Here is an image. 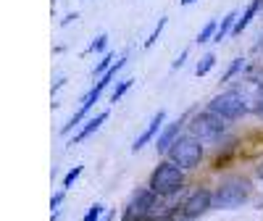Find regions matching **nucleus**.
<instances>
[{"instance_id": "f257e3e1", "label": "nucleus", "mask_w": 263, "mask_h": 221, "mask_svg": "<svg viewBox=\"0 0 263 221\" xmlns=\"http://www.w3.org/2000/svg\"><path fill=\"white\" fill-rule=\"evenodd\" d=\"M147 187L156 195H161V197H174L184 187V171L177 163L163 161V163H158L156 171L150 174V185Z\"/></svg>"}, {"instance_id": "f03ea898", "label": "nucleus", "mask_w": 263, "mask_h": 221, "mask_svg": "<svg viewBox=\"0 0 263 221\" xmlns=\"http://www.w3.org/2000/svg\"><path fill=\"white\" fill-rule=\"evenodd\" d=\"M250 197V185L245 179H227L216 187L213 192V208H221V211H234L239 208L245 200Z\"/></svg>"}, {"instance_id": "7ed1b4c3", "label": "nucleus", "mask_w": 263, "mask_h": 221, "mask_svg": "<svg viewBox=\"0 0 263 221\" xmlns=\"http://www.w3.org/2000/svg\"><path fill=\"white\" fill-rule=\"evenodd\" d=\"M208 110L216 116H221L224 121H234L239 116H245L248 114V100L242 93H237V90H227L221 95H216L211 103H208Z\"/></svg>"}, {"instance_id": "20e7f679", "label": "nucleus", "mask_w": 263, "mask_h": 221, "mask_svg": "<svg viewBox=\"0 0 263 221\" xmlns=\"http://www.w3.org/2000/svg\"><path fill=\"white\" fill-rule=\"evenodd\" d=\"M168 161L177 163L182 171L184 169H195L197 163L203 161V145H200V140H195L192 135L179 137L177 142L171 145V150H168Z\"/></svg>"}, {"instance_id": "39448f33", "label": "nucleus", "mask_w": 263, "mask_h": 221, "mask_svg": "<svg viewBox=\"0 0 263 221\" xmlns=\"http://www.w3.org/2000/svg\"><path fill=\"white\" fill-rule=\"evenodd\" d=\"M190 132H192V137L200 140V142H216L227 132V124H224L221 116L211 114V110H200V114L192 116Z\"/></svg>"}, {"instance_id": "423d86ee", "label": "nucleus", "mask_w": 263, "mask_h": 221, "mask_svg": "<svg viewBox=\"0 0 263 221\" xmlns=\"http://www.w3.org/2000/svg\"><path fill=\"white\" fill-rule=\"evenodd\" d=\"M211 208H213V192L205 190V187H200V190H195L187 200L179 206V216L184 221H192V218H200Z\"/></svg>"}, {"instance_id": "0eeeda50", "label": "nucleus", "mask_w": 263, "mask_h": 221, "mask_svg": "<svg viewBox=\"0 0 263 221\" xmlns=\"http://www.w3.org/2000/svg\"><path fill=\"white\" fill-rule=\"evenodd\" d=\"M105 87H108V82H103V79H98V84H95V87H92V90H90V93H87V95H84V100H82V105H79V110H77V114L71 116V121H69V124H66V126L61 129V132H63V135H69V132H71L74 126H79V124H82V121L87 119V114H90V108H92V105L98 103V98L103 95V90H105Z\"/></svg>"}, {"instance_id": "6e6552de", "label": "nucleus", "mask_w": 263, "mask_h": 221, "mask_svg": "<svg viewBox=\"0 0 263 221\" xmlns=\"http://www.w3.org/2000/svg\"><path fill=\"white\" fill-rule=\"evenodd\" d=\"M163 124H166V110H158L156 116L150 119V124H147V129L142 132V135L135 140V145H132V153H140L150 140H158V135L163 132Z\"/></svg>"}, {"instance_id": "1a4fd4ad", "label": "nucleus", "mask_w": 263, "mask_h": 221, "mask_svg": "<svg viewBox=\"0 0 263 221\" xmlns=\"http://www.w3.org/2000/svg\"><path fill=\"white\" fill-rule=\"evenodd\" d=\"M182 119H177V121H171V124H166L163 126V132H161V135H158V140H156V150L158 153H168L171 150V145L174 142H177L182 135H179V132H182Z\"/></svg>"}, {"instance_id": "9d476101", "label": "nucleus", "mask_w": 263, "mask_h": 221, "mask_svg": "<svg viewBox=\"0 0 263 221\" xmlns=\"http://www.w3.org/2000/svg\"><path fill=\"white\" fill-rule=\"evenodd\" d=\"M108 119V110H103V114H98V116H90V119H87V124L79 129V135L69 142V145H77V142H82V140H87V137H90L92 135V132H98L100 126H103V121Z\"/></svg>"}, {"instance_id": "9b49d317", "label": "nucleus", "mask_w": 263, "mask_h": 221, "mask_svg": "<svg viewBox=\"0 0 263 221\" xmlns=\"http://www.w3.org/2000/svg\"><path fill=\"white\" fill-rule=\"evenodd\" d=\"M237 11H229L224 19H221V24H218V32H216V37H213V42H221V40H227V34H232L234 32V24H237Z\"/></svg>"}, {"instance_id": "f8f14e48", "label": "nucleus", "mask_w": 263, "mask_h": 221, "mask_svg": "<svg viewBox=\"0 0 263 221\" xmlns=\"http://www.w3.org/2000/svg\"><path fill=\"white\" fill-rule=\"evenodd\" d=\"M216 32H218V21H216V19H211L208 24H205L200 32H197L195 42H197V45H203V42H208V40H213V37H216Z\"/></svg>"}, {"instance_id": "ddd939ff", "label": "nucleus", "mask_w": 263, "mask_h": 221, "mask_svg": "<svg viewBox=\"0 0 263 221\" xmlns=\"http://www.w3.org/2000/svg\"><path fill=\"white\" fill-rule=\"evenodd\" d=\"M114 63H116V56H114V53H105V56H103V58L98 61V66H95V71H92V74H95V77L100 79V77H103V74H105L108 69H111Z\"/></svg>"}, {"instance_id": "4468645a", "label": "nucleus", "mask_w": 263, "mask_h": 221, "mask_svg": "<svg viewBox=\"0 0 263 221\" xmlns=\"http://www.w3.org/2000/svg\"><path fill=\"white\" fill-rule=\"evenodd\" d=\"M213 66H216V56H213V53H208V56H203V58H200V63L195 66V74H197V77H205V74L213 69Z\"/></svg>"}, {"instance_id": "2eb2a0df", "label": "nucleus", "mask_w": 263, "mask_h": 221, "mask_svg": "<svg viewBox=\"0 0 263 221\" xmlns=\"http://www.w3.org/2000/svg\"><path fill=\"white\" fill-rule=\"evenodd\" d=\"M132 84H135V79H121V82L114 87V93H111V103H119V100L126 95V90H129Z\"/></svg>"}, {"instance_id": "dca6fc26", "label": "nucleus", "mask_w": 263, "mask_h": 221, "mask_svg": "<svg viewBox=\"0 0 263 221\" xmlns=\"http://www.w3.org/2000/svg\"><path fill=\"white\" fill-rule=\"evenodd\" d=\"M163 27H166V19H158V27L150 32V37L145 40V48H153L158 42V37H161V32H163Z\"/></svg>"}, {"instance_id": "f3484780", "label": "nucleus", "mask_w": 263, "mask_h": 221, "mask_svg": "<svg viewBox=\"0 0 263 221\" xmlns=\"http://www.w3.org/2000/svg\"><path fill=\"white\" fill-rule=\"evenodd\" d=\"M108 48V34H98L92 42H90V53H103Z\"/></svg>"}, {"instance_id": "a211bd4d", "label": "nucleus", "mask_w": 263, "mask_h": 221, "mask_svg": "<svg viewBox=\"0 0 263 221\" xmlns=\"http://www.w3.org/2000/svg\"><path fill=\"white\" fill-rule=\"evenodd\" d=\"M79 174H82V166H74L69 174H66V176H63V190H69V187L79 179Z\"/></svg>"}, {"instance_id": "6ab92c4d", "label": "nucleus", "mask_w": 263, "mask_h": 221, "mask_svg": "<svg viewBox=\"0 0 263 221\" xmlns=\"http://www.w3.org/2000/svg\"><path fill=\"white\" fill-rule=\"evenodd\" d=\"M239 69H242V58H234V61H232V66H229V69L224 71L221 82H229V79H232V77H234V74H237Z\"/></svg>"}, {"instance_id": "aec40b11", "label": "nucleus", "mask_w": 263, "mask_h": 221, "mask_svg": "<svg viewBox=\"0 0 263 221\" xmlns=\"http://www.w3.org/2000/svg\"><path fill=\"white\" fill-rule=\"evenodd\" d=\"M100 218H103V206L100 203H95L90 211L84 213V221H100Z\"/></svg>"}, {"instance_id": "412c9836", "label": "nucleus", "mask_w": 263, "mask_h": 221, "mask_svg": "<svg viewBox=\"0 0 263 221\" xmlns=\"http://www.w3.org/2000/svg\"><path fill=\"white\" fill-rule=\"evenodd\" d=\"M63 195H66V190H61V192H55V195L50 197V208H53V213H58V206L63 203Z\"/></svg>"}, {"instance_id": "4be33fe9", "label": "nucleus", "mask_w": 263, "mask_h": 221, "mask_svg": "<svg viewBox=\"0 0 263 221\" xmlns=\"http://www.w3.org/2000/svg\"><path fill=\"white\" fill-rule=\"evenodd\" d=\"M255 114H258V119H263V87H260L258 95H255Z\"/></svg>"}, {"instance_id": "5701e85b", "label": "nucleus", "mask_w": 263, "mask_h": 221, "mask_svg": "<svg viewBox=\"0 0 263 221\" xmlns=\"http://www.w3.org/2000/svg\"><path fill=\"white\" fill-rule=\"evenodd\" d=\"M184 61H187V50H182V56H179L177 61L171 63V69H182V66H184Z\"/></svg>"}, {"instance_id": "b1692460", "label": "nucleus", "mask_w": 263, "mask_h": 221, "mask_svg": "<svg viewBox=\"0 0 263 221\" xmlns=\"http://www.w3.org/2000/svg\"><path fill=\"white\" fill-rule=\"evenodd\" d=\"M74 19H77V13H69V16H66V19H63V27H66V24H71V21H74Z\"/></svg>"}, {"instance_id": "393cba45", "label": "nucleus", "mask_w": 263, "mask_h": 221, "mask_svg": "<svg viewBox=\"0 0 263 221\" xmlns=\"http://www.w3.org/2000/svg\"><path fill=\"white\" fill-rule=\"evenodd\" d=\"M114 218H116V213H105V216H103L100 221H114Z\"/></svg>"}, {"instance_id": "a878e982", "label": "nucleus", "mask_w": 263, "mask_h": 221, "mask_svg": "<svg viewBox=\"0 0 263 221\" xmlns=\"http://www.w3.org/2000/svg\"><path fill=\"white\" fill-rule=\"evenodd\" d=\"M179 3H182V6H192V3H195V0H179Z\"/></svg>"}, {"instance_id": "bb28decb", "label": "nucleus", "mask_w": 263, "mask_h": 221, "mask_svg": "<svg viewBox=\"0 0 263 221\" xmlns=\"http://www.w3.org/2000/svg\"><path fill=\"white\" fill-rule=\"evenodd\" d=\"M258 176H260V179H263V163L258 166Z\"/></svg>"}]
</instances>
